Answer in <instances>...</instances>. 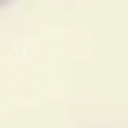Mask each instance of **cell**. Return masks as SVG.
Returning a JSON list of instances; mask_svg holds the SVG:
<instances>
[{
	"instance_id": "cell-1",
	"label": "cell",
	"mask_w": 128,
	"mask_h": 128,
	"mask_svg": "<svg viewBox=\"0 0 128 128\" xmlns=\"http://www.w3.org/2000/svg\"><path fill=\"white\" fill-rule=\"evenodd\" d=\"M8 4H12V0H0V8H8Z\"/></svg>"
}]
</instances>
